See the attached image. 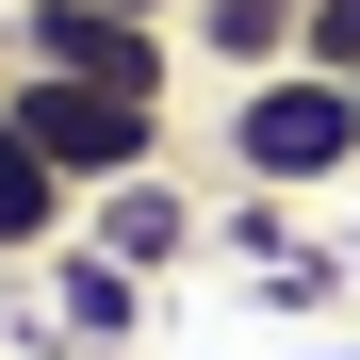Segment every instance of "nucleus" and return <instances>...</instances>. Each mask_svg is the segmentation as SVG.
<instances>
[{"label": "nucleus", "mask_w": 360, "mask_h": 360, "mask_svg": "<svg viewBox=\"0 0 360 360\" xmlns=\"http://www.w3.org/2000/svg\"><path fill=\"white\" fill-rule=\"evenodd\" d=\"M213 148H229V197H328V180H360V98L328 66H262L229 82Z\"/></svg>", "instance_id": "obj_1"}, {"label": "nucleus", "mask_w": 360, "mask_h": 360, "mask_svg": "<svg viewBox=\"0 0 360 360\" xmlns=\"http://www.w3.org/2000/svg\"><path fill=\"white\" fill-rule=\"evenodd\" d=\"M0 66L98 82V98H180V17H115V0H17L0 17Z\"/></svg>", "instance_id": "obj_2"}, {"label": "nucleus", "mask_w": 360, "mask_h": 360, "mask_svg": "<svg viewBox=\"0 0 360 360\" xmlns=\"http://www.w3.org/2000/svg\"><path fill=\"white\" fill-rule=\"evenodd\" d=\"M0 115H17V131L49 148L98 197V180H148L164 164V98H98V82H49V66H0Z\"/></svg>", "instance_id": "obj_3"}, {"label": "nucleus", "mask_w": 360, "mask_h": 360, "mask_svg": "<svg viewBox=\"0 0 360 360\" xmlns=\"http://www.w3.org/2000/svg\"><path fill=\"white\" fill-rule=\"evenodd\" d=\"M82 246H98V262H131V278H180V262L213 246V197H197L180 164H148V180H98V197H82Z\"/></svg>", "instance_id": "obj_4"}, {"label": "nucleus", "mask_w": 360, "mask_h": 360, "mask_svg": "<svg viewBox=\"0 0 360 360\" xmlns=\"http://www.w3.org/2000/svg\"><path fill=\"white\" fill-rule=\"evenodd\" d=\"M148 295H164V278L98 262L82 229H66L49 262H33V311H49V344H66V360H115V344H148Z\"/></svg>", "instance_id": "obj_5"}, {"label": "nucleus", "mask_w": 360, "mask_h": 360, "mask_svg": "<svg viewBox=\"0 0 360 360\" xmlns=\"http://www.w3.org/2000/svg\"><path fill=\"white\" fill-rule=\"evenodd\" d=\"M66 229H82V180H66V164H49V148L17 131V115H0V262H17V278H33L49 246H66Z\"/></svg>", "instance_id": "obj_6"}, {"label": "nucleus", "mask_w": 360, "mask_h": 360, "mask_svg": "<svg viewBox=\"0 0 360 360\" xmlns=\"http://www.w3.org/2000/svg\"><path fill=\"white\" fill-rule=\"evenodd\" d=\"M180 66H213V82L295 66V0H180Z\"/></svg>", "instance_id": "obj_7"}, {"label": "nucleus", "mask_w": 360, "mask_h": 360, "mask_svg": "<svg viewBox=\"0 0 360 360\" xmlns=\"http://www.w3.org/2000/svg\"><path fill=\"white\" fill-rule=\"evenodd\" d=\"M295 66H328V82H360V0H311V17H295Z\"/></svg>", "instance_id": "obj_8"}, {"label": "nucleus", "mask_w": 360, "mask_h": 360, "mask_svg": "<svg viewBox=\"0 0 360 360\" xmlns=\"http://www.w3.org/2000/svg\"><path fill=\"white\" fill-rule=\"evenodd\" d=\"M278 360H360V344H278Z\"/></svg>", "instance_id": "obj_9"}, {"label": "nucleus", "mask_w": 360, "mask_h": 360, "mask_svg": "<svg viewBox=\"0 0 360 360\" xmlns=\"http://www.w3.org/2000/svg\"><path fill=\"white\" fill-rule=\"evenodd\" d=\"M115 17H180V0H115Z\"/></svg>", "instance_id": "obj_10"}, {"label": "nucleus", "mask_w": 360, "mask_h": 360, "mask_svg": "<svg viewBox=\"0 0 360 360\" xmlns=\"http://www.w3.org/2000/svg\"><path fill=\"white\" fill-rule=\"evenodd\" d=\"M295 17H311V0H295Z\"/></svg>", "instance_id": "obj_11"}, {"label": "nucleus", "mask_w": 360, "mask_h": 360, "mask_svg": "<svg viewBox=\"0 0 360 360\" xmlns=\"http://www.w3.org/2000/svg\"><path fill=\"white\" fill-rule=\"evenodd\" d=\"M344 98H360V82H344Z\"/></svg>", "instance_id": "obj_12"}]
</instances>
